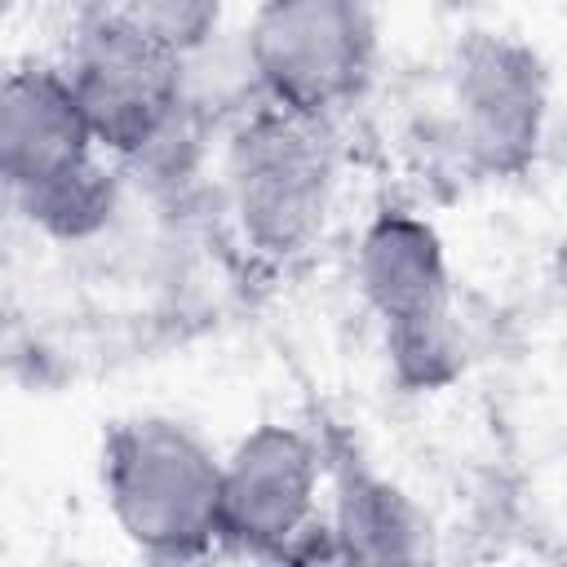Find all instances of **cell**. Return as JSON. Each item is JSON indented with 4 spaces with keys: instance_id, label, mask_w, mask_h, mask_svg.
Masks as SVG:
<instances>
[{
    "instance_id": "1",
    "label": "cell",
    "mask_w": 567,
    "mask_h": 567,
    "mask_svg": "<svg viewBox=\"0 0 567 567\" xmlns=\"http://www.w3.org/2000/svg\"><path fill=\"white\" fill-rule=\"evenodd\" d=\"M102 492L120 536L155 563H190L221 540V456L173 416L106 434Z\"/></svg>"
},
{
    "instance_id": "2",
    "label": "cell",
    "mask_w": 567,
    "mask_h": 567,
    "mask_svg": "<svg viewBox=\"0 0 567 567\" xmlns=\"http://www.w3.org/2000/svg\"><path fill=\"white\" fill-rule=\"evenodd\" d=\"M354 284L377 315L390 368L412 390H439L465 368V328L452 306V270L439 230L408 213H377L354 248Z\"/></svg>"
},
{
    "instance_id": "3",
    "label": "cell",
    "mask_w": 567,
    "mask_h": 567,
    "mask_svg": "<svg viewBox=\"0 0 567 567\" xmlns=\"http://www.w3.org/2000/svg\"><path fill=\"white\" fill-rule=\"evenodd\" d=\"M337 173L332 124L275 106L248 111L226 146V204L244 244L270 261L306 252L332 217Z\"/></svg>"
},
{
    "instance_id": "4",
    "label": "cell",
    "mask_w": 567,
    "mask_h": 567,
    "mask_svg": "<svg viewBox=\"0 0 567 567\" xmlns=\"http://www.w3.org/2000/svg\"><path fill=\"white\" fill-rule=\"evenodd\" d=\"M261 106L332 124L372 80L377 18L354 0H270L239 31Z\"/></svg>"
},
{
    "instance_id": "5",
    "label": "cell",
    "mask_w": 567,
    "mask_h": 567,
    "mask_svg": "<svg viewBox=\"0 0 567 567\" xmlns=\"http://www.w3.org/2000/svg\"><path fill=\"white\" fill-rule=\"evenodd\" d=\"M62 75L75 93L97 155L146 159L186 124L177 58L146 40L120 4L80 13L62 58Z\"/></svg>"
},
{
    "instance_id": "6",
    "label": "cell",
    "mask_w": 567,
    "mask_h": 567,
    "mask_svg": "<svg viewBox=\"0 0 567 567\" xmlns=\"http://www.w3.org/2000/svg\"><path fill=\"white\" fill-rule=\"evenodd\" d=\"M452 133L483 173H523L549 120V75L532 44L501 31H470L452 58Z\"/></svg>"
},
{
    "instance_id": "7",
    "label": "cell",
    "mask_w": 567,
    "mask_h": 567,
    "mask_svg": "<svg viewBox=\"0 0 567 567\" xmlns=\"http://www.w3.org/2000/svg\"><path fill=\"white\" fill-rule=\"evenodd\" d=\"M323 456L284 421H261L221 456V540L252 554H288L315 523Z\"/></svg>"
},
{
    "instance_id": "8",
    "label": "cell",
    "mask_w": 567,
    "mask_h": 567,
    "mask_svg": "<svg viewBox=\"0 0 567 567\" xmlns=\"http://www.w3.org/2000/svg\"><path fill=\"white\" fill-rule=\"evenodd\" d=\"M97 155L62 66H13L0 75V173L13 195Z\"/></svg>"
},
{
    "instance_id": "9",
    "label": "cell",
    "mask_w": 567,
    "mask_h": 567,
    "mask_svg": "<svg viewBox=\"0 0 567 567\" xmlns=\"http://www.w3.org/2000/svg\"><path fill=\"white\" fill-rule=\"evenodd\" d=\"M328 545L337 567H430L434 532L425 509L372 470H346L332 487Z\"/></svg>"
},
{
    "instance_id": "10",
    "label": "cell",
    "mask_w": 567,
    "mask_h": 567,
    "mask_svg": "<svg viewBox=\"0 0 567 567\" xmlns=\"http://www.w3.org/2000/svg\"><path fill=\"white\" fill-rule=\"evenodd\" d=\"M115 213H120V177L102 155H89L84 164L18 195V217L62 244H84L102 235L115 221Z\"/></svg>"
},
{
    "instance_id": "11",
    "label": "cell",
    "mask_w": 567,
    "mask_h": 567,
    "mask_svg": "<svg viewBox=\"0 0 567 567\" xmlns=\"http://www.w3.org/2000/svg\"><path fill=\"white\" fill-rule=\"evenodd\" d=\"M120 9L146 40H155L173 58L195 53L221 31V9L208 0H142V4H120Z\"/></svg>"
},
{
    "instance_id": "12",
    "label": "cell",
    "mask_w": 567,
    "mask_h": 567,
    "mask_svg": "<svg viewBox=\"0 0 567 567\" xmlns=\"http://www.w3.org/2000/svg\"><path fill=\"white\" fill-rule=\"evenodd\" d=\"M9 217H18V195H13V186H9L4 173H0V226H4Z\"/></svg>"
}]
</instances>
